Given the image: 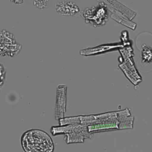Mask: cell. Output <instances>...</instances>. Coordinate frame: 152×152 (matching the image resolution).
<instances>
[{
  "mask_svg": "<svg viewBox=\"0 0 152 152\" xmlns=\"http://www.w3.org/2000/svg\"><path fill=\"white\" fill-rule=\"evenodd\" d=\"M22 145L25 152H53V143L47 133L31 129L22 137Z\"/></svg>",
  "mask_w": 152,
  "mask_h": 152,
  "instance_id": "obj_1",
  "label": "cell"
},
{
  "mask_svg": "<svg viewBox=\"0 0 152 152\" xmlns=\"http://www.w3.org/2000/svg\"><path fill=\"white\" fill-rule=\"evenodd\" d=\"M83 16L87 24L94 27L105 25L109 17L108 10L105 6L100 5L86 8L83 12Z\"/></svg>",
  "mask_w": 152,
  "mask_h": 152,
  "instance_id": "obj_2",
  "label": "cell"
},
{
  "mask_svg": "<svg viewBox=\"0 0 152 152\" xmlns=\"http://www.w3.org/2000/svg\"><path fill=\"white\" fill-rule=\"evenodd\" d=\"M22 49V46L15 41L13 35L7 31L0 32V56H14Z\"/></svg>",
  "mask_w": 152,
  "mask_h": 152,
  "instance_id": "obj_3",
  "label": "cell"
},
{
  "mask_svg": "<svg viewBox=\"0 0 152 152\" xmlns=\"http://www.w3.org/2000/svg\"><path fill=\"white\" fill-rule=\"evenodd\" d=\"M56 11L62 16H74L81 14L78 6L72 1H62L56 4Z\"/></svg>",
  "mask_w": 152,
  "mask_h": 152,
  "instance_id": "obj_4",
  "label": "cell"
},
{
  "mask_svg": "<svg viewBox=\"0 0 152 152\" xmlns=\"http://www.w3.org/2000/svg\"><path fill=\"white\" fill-rule=\"evenodd\" d=\"M66 105V86H60L57 88L56 104V120L63 118Z\"/></svg>",
  "mask_w": 152,
  "mask_h": 152,
  "instance_id": "obj_5",
  "label": "cell"
},
{
  "mask_svg": "<svg viewBox=\"0 0 152 152\" xmlns=\"http://www.w3.org/2000/svg\"><path fill=\"white\" fill-rule=\"evenodd\" d=\"M142 63H150L152 62V48L144 45L142 48L141 53Z\"/></svg>",
  "mask_w": 152,
  "mask_h": 152,
  "instance_id": "obj_6",
  "label": "cell"
},
{
  "mask_svg": "<svg viewBox=\"0 0 152 152\" xmlns=\"http://www.w3.org/2000/svg\"><path fill=\"white\" fill-rule=\"evenodd\" d=\"M34 4L40 10H45L48 7V0H34Z\"/></svg>",
  "mask_w": 152,
  "mask_h": 152,
  "instance_id": "obj_7",
  "label": "cell"
}]
</instances>
